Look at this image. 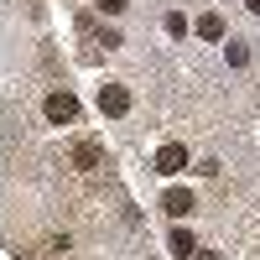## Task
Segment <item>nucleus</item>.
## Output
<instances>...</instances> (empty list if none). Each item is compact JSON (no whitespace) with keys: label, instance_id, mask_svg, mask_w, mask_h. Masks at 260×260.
<instances>
[{"label":"nucleus","instance_id":"f03ea898","mask_svg":"<svg viewBox=\"0 0 260 260\" xmlns=\"http://www.w3.org/2000/svg\"><path fill=\"white\" fill-rule=\"evenodd\" d=\"M182 167H187V146H182V141H167V146L156 151V172H161V177H177Z\"/></svg>","mask_w":260,"mask_h":260},{"label":"nucleus","instance_id":"9b49d317","mask_svg":"<svg viewBox=\"0 0 260 260\" xmlns=\"http://www.w3.org/2000/svg\"><path fill=\"white\" fill-rule=\"evenodd\" d=\"M52 260H62V255H52Z\"/></svg>","mask_w":260,"mask_h":260},{"label":"nucleus","instance_id":"f257e3e1","mask_svg":"<svg viewBox=\"0 0 260 260\" xmlns=\"http://www.w3.org/2000/svg\"><path fill=\"white\" fill-rule=\"evenodd\" d=\"M42 115H47V125H73V120H78V99L57 89V94L42 99Z\"/></svg>","mask_w":260,"mask_h":260},{"label":"nucleus","instance_id":"9d476101","mask_svg":"<svg viewBox=\"0 0 260 260\" xmlns=\"http://www.w3.org/2000/svg\"><path fill=\"white\" fill-rule=\"evenodd\" d=\"M245 6H250V11H255V16H260V0H245Z\"/></svg>","mask_w":260,"mask_h":260},{"label":"nucleus","instance_id":"0eeeda50","mask_svg":"<svg viewBox=\"0 0 260 260\" xmlns=\"http://www.w3.org/2000/svg\"><path fill=\"white\" fill-rule=\"evenodd\" d=\"M73 161H78L83 172H89V167H99V146H94V141H78V146H73Z\"/></svg>","mask_w":260,"mask_h":260},{"label":"nucleus","instance_id":"6e6552de","mask_svg":"<svg viewBox=\"0 0 260 260\" xmlns=\"http://www.w3.org/2000/svg\"><path fill=\"white\" fill-rule=\"evenodd\" d=\"M167 31H172V37H182V31H187V16L172 11V16H167Z\"/></svg>","mask_w":260,"mask_h":260},{"label":"nucleus","instance_id":"1a4fd4ad","mask_svg":"<svg viewBox=\"0 0 260 260\" xmlns=\"http://www.w3.org/2000/svg\"><path fill=\"white\" fill-rule=\"evenodd\" d=\"M99 11H110V16H120V11H125V0H99Z\"/></svg>","mask_w":260,"mask_h":260},{"label":"nucleus","instance_id":"39448f33","mask_svg":"<svg viewBox=\"0 0 260 260\" xmlns=\"http://www.w3.org/2000/svg\"><path fill=\"white\" fill-rule=\"evenodd\" d=\"M198 37H203V42H219V37H224V16H219V11H203V16H198Z\"/></svg>","mask_w":260,"mask_h":260},{"label":"nucleus","instance_id":"20e7f679","mask_svg":"<svg viewBox=\"0 0 260 260\" xmlns=\"http://www.w3.org/2000/svg\"><path fill=\"white\" fill-rule=\"evenodd\" d=\"M161 213L187 219V213H192V192H187V187H167V192H161Z\"/></svg>","mask_w":260,"mask_h":260},{"label":"nucleus","instance_id":"7ed1b4c3","mask_svg":"<svg viewBox=\"0 0 260 260\" xmlns=\"http://www.w3.org/2000/svg\"><path fill=\"white\" fill-rule=\"evenodd\" d=\"M99 110L104 115H125L130 110V89L125 83H99Z\"/></svg>","mask_w":260,"mask_h":260},{"label":"nucleus","instance_id":"423d86ee","mask_svg":"<svg viewBox=\"0 0 260 260\" xmlns=\"http://www.w3.org/2000/svg\"><path fill=\"white\" fill-rule=\"evenodd\" d=\"M167 245H172V255H177V260H192V255H198V245H192V234H187V229H172V240H167Z\"/></svg>","mask_w":260,"mask_h":260}]
</instances>
